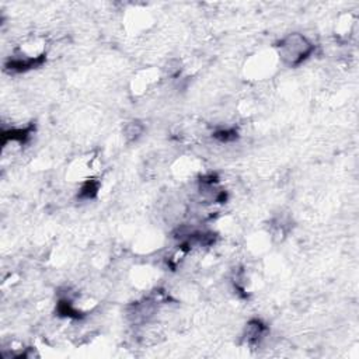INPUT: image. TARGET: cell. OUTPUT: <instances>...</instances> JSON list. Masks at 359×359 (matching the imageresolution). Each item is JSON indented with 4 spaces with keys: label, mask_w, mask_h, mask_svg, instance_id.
<instances>
[{
    "label": "cell",
    "mask_w": 359,
    "mask_h": 359,
    "mask_svg": "<svg viewBox=\"0 0 359 359\" xmlns=\"http://www.w3.org/2000/svg\"><path fill=\"white\" fill-rule=\"evenodd\" d=\"M275 49L285 66L297 67L313 56L316 45L307 35L302 32H290L276 42Z\"/></svg>",
    "instance_id": "cell-1"
},
{
    "label": "cell",
    "mask_w": 359,
    "mask_h": 359,
    "mask_svg": "<svg viewBox=\"0 0 359 359\" xmlns=\"http://www.w3.org/2000/svg\"><path fill=\"white\" fill-rule=\"evenodd\" d=\"M146 126L142 121L139 119H132L125 122L122 126V136L126 143H136L143 135H144Z\"/></svg>",
    "instance_id": "cell-2"
}]
</instances>
